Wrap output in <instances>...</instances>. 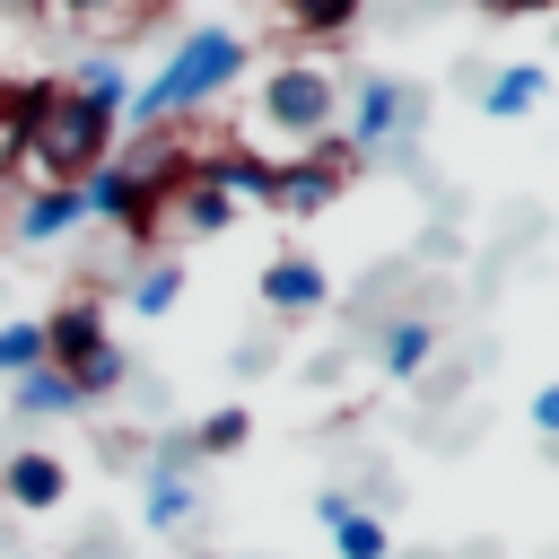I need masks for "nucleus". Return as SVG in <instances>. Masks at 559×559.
<instances>
[{
    "label": "nucleus",
    "instance_id": "ddd939ff",
    "mask_svg": "<svg viewBox=\"0 0 559 559\" xmlns=\"http://www.w3.org/2000/svg\"><path fill=\"white\" fill-rule=\"evenodd\" d=\"M61 87H70V96H87V105H105V114H131V87H140V79H131L114 52H87V61H70V70H61Z\"/></svg>",
    "mask_w": 559,
    "mask_h": 559
},
{
    "label": "nucleus",
    "instance_id": "c85d7f7f",
    "mask_svg": "<svg viewBox=\"0 0 559 559\" xmlns=\"http://www.w3.org/2000/svg\"><path fill=\"white\" fill-rule=\"evenodd\" d=\"M0 192H9V183H0Z\"/></svg>",
    "mask_w": 559,
    "mask_h": 559
},
{
    "label": "nucleus",
    "instance_id": "a211bd4d",
    "mask_svg": "<svg viewBox=\"0 0 559 559\" xmlns=\"http://www.w3.org/2000/svg\"><path fill=\"white\" fill-rule=\"evenodd\" d=\"M376 358H384V376H419V367L437 358V323H428V314H402V323H384Z\"/></svg>",
    "mask_w": 559,
    "mask_h": 559
},
{
    "label": "nucleus",
    "instance_id": "6ab92c4d",
    "mask_svg": "<svg viewBox=\"0 0 559 559\" xmlns=\"http://www.w3.org/2000/svg\"><path fill=\"white\" fill-rule=\"evenodd\" d=\"M183 437H192V454H201V463H218V454H236V445L253 437V411H245V402H218V411H210V419H192Z\"/></svg>",
    "mask_w": 559,
    "mask_h": 559
},
{
    "label": "nucleus",
    "instance_id": "9b49d317",
    "mask_svg": "<svg viewBox=\"0 0 559 559\" xmlns=\"http://www.w3.org/2000/svg\"><path fill=\"white\" fill-rule=\"evenodd\" d=\"M262 306H271V314H323V306H332L323 262H314V253H271V262H262Z\"/></svg>",
    "mask_w": 559,
    "mask_h": 559
},
{
    "label": "nucleus",
    "instance_id": "39448f33",
    "mask_svg": "<svg viewBox=\"0 0 559 559\" xmlns=\"http://www.w3.org/2000/svg\"><path fill=\"white\" fill-rule=\"evenodd\" d=\"M253 114H262L280 140L314 148L323 131H341V79H332L323 61H280V70H262V87H253Z\"/></svg>",
    "mask_w": 559,
    "mask_h": 559
},
{
    "label": "nucleus",
    "instance_id": "412c9836",
    "mask_svg": "<svg viewBox=\"0 0 559 559\" xmlns=\"http://www.w3.org/2000/svg\"><path fill=\"white\" fill-rule=\"evenodd\" d=\"M122 297H131V314H175V297H183V262H148Z\"/></svg>",
    "mask_w": 559,
    "mask_h": 559
},
{
    "label": "nucleus",
    "instance_id": "b1692460",
    "mask_svg": "<svg viewBox=\"0 0 559 559\" xmlns=\"http://www.w3.org/2000/svg\"><path fill=\"white\" fill-rule=\"evenodd\" d=\"M533 428H542V437H559V384H542V393H533Z\"/></svg>",
    "mask_w": 559,
    "mask_h": 559
},
{
    "label": "nucleus",
    "instance_id": "7ed1b4c3",
    "mask_svg": "<svg viewBox=\"0 0 559 559\" xmlns=\"http://www.w3.org/2000/svg\"><path fill=\"white\" fill-rule=\"evenodd\" d=\"M35 323H44V367H61V376L79 384V402L122 393L131 358H122V341H114V323H105V297H96V288H70V297H61V306H44Z\"/></svg>",
    "mask_w": 559,
    "mask_h": 559
},
{
    "label": "nucleus",
    "instance_id": "f3484780",
    "mask_svg": "<svg viewBox=\"0 0 559 559\" xmlns=\"http://www.w3.org/2000/svg\"><path fill=\"white\" fill-rule=\"evenodd\" d=\"M358 17H367V0H280V26L306 35V44H332V35H349Z\"/></svg>",
    "mask_w": 559,
    "mask_h": 559
},
{
    "label": "nucleus",
    "instance_id": "393cba45",
    "mask_svg": "<svg viewBox=\"0 0 559 559\" xmlns=\"http://www.w3.org/2000/svg\"><path fill=\"white\" fill-rule=\"evenodd\" d=\"M472 9H489V17H542V9H559V0H472Z\"/></svg>",
    "mask_w": 559,
    "mask_h": 559
},
{
    "label": "nucleus",
    "instance_id": "5701e85b",
    "mask_svg": "<svg viewBox=\"0 0 559 559\" xmlns=\"http://www.w3.org/2000/svg\"><path fill=\"white\" fill-rule=\"evenodd\" d=\"M349 507H358V498H349V489H314V524H341V515H349Z\"/></svg>",
    "mask_w": 559,
    "mask_h": 559
},
{
    "label": "nucleus",
    "instance_id": "f257e3e1",
    "mask_svg": "<svg viewBox=\"0 0 559 559\" xmlns=\"http://www.w3.org/2000/svg\"><path fill=\"white\" fill-rule=\"evenodd\" d=\"M183 175H192V140L183 131H122V148L79 183V201L122 245H157L166 236V201H175Z\"/></svg>",
    "mask_w": 559,
    "mask_h": 559
},
{
    "label": "nucleus",
    "instance_id": "6e6552de",
    "mask_svg": "<svg viewBox=\"0 0 559 559\" xmlns=\"http://www.w3.org/2000/svg\"><path fill=\"white\" fill-rule=\"evenodd\" d=\"M271 166H280V157H262V148H245L236 131H210V148H192V175H201V183H218V192H227L236 210L271 192Z\"/></svg>",
    "mask_w": 559,
    "mask_h": 559
},
{
    "label": "nucleus",
    "instance_id": "2eb2a0df",
    "mask_svg": "<svg viewBox=\"0 0 559 559\" xmlns=\"http://www.w3.org/2000/svg\"><path fill=\"white\" fill-rule=\"evenodd\" d=\"M9 411H17V419H70V411H87V402H79V384H70L61 367H26V376L9 384Z\"/></svg>",
    "mask_w": 559,
    "mask_h": 559
},
{
    "label": "nucleus",
    "instance_id": "0eeeda50",
    "mask_svg": "<svg viewBox=\"0 0 559 559\" xmlns=\"http://www.w3.org/2000/svg\"><path fill=\"white\" fill-rule=\"evenodd\" d=\"M349 148H341V131H323L314 148H297V157H280L271 166V192H262V210H280V218H323L332 201H341V183H349Z\"/></svg>",
    "mask_w": 559,
    "mask_h": 559
},
{
    "label": "nucleus",
    "instance_id": "20e7f679",
    "mask_svg": "<svg viewBox=\"0 0 559 559\" xmlns=\"http://www.w3.org/2000/svg\"><path fill=\"white\" fill-rule=\"evenodd\" d=\"M114 148H122V114H105V105H87V96L61 87L52 122L35 131V183H70V192H79Z\"/></svg>",
    "mask_w": 559,
    "mask_h": 559
},
{
    "label": "nucleus",
    "instance_id": "dca6fc26",
    "mask_svg": "<svg viewBox=\"0 0 559 559\" xmlns=\"http://www.w3.org/2000/svg\"><path fill=\"white\" fill-rule=\"evenodd\" d=\"M201 507V489H192V472H157L148 463V480H140V524H157V533H175L183 515Z\"/></svg>",
    "mask_w": 559,
    "mask_h": 559
},
{
    "label": "nucleus",
    "instance_id": "1a4fd4ad",
    "mask_svg": "<svg viewBox=\"0 0 559 559\" xmlns=\"http://www.w3.org/2000/svg\"><path fill=\"white\" fill-rule=\"evenodd\" d=\"M70 498V463L52 454V445H17L9 463H0V507H17V515H52Z\"/></svg>",
    "mask_w": 559,
    "mask_h": 559
},
{
    "label": "nucleus",
    "instance_id": "bb28decb",
    "mask_svg": "<svg viewBox=\"0 0 559 559\" xmlns=\"http://www.w3.org/2000/svg\"><path fill=\"white\" fill-rule=\"evenodd\" d=\"M52 9H61V17H105L114 0H52Z\"/></svg>",
    "mask_w": 559,
    "mask_h": 559
},
{
    "label": "nucleus",
    "instance_id": "9d476101",
    "mask_svg": "<svg viewBox=\"0 0 559 559\" xmlns=\"http://www.w3.org/2000/svg\"><path fill=\"white\" fill-rule=\"evenodd\" d=\"M79 227H87V201H79L70 183H26V192H17V218H9L17 245H61V236H79Z\"/></svg>",
    "mask_w": 559,
    "mask_h": 559
},
{
    "label": "nucleus",
    "instance_id": "cd10ccee",
    "mask_svg": "<svg viewBox=\"0 0 559 559\" xmlns=\"http://www.w3.org/2000/svg\"><path fill=\"white\" fill-rule=\"evenodd\" d=\"M131 9H148V0H131Z\"/></svg>",
    "mask_w": 559,
    "mask_h": 559
},
{
    "label": "nucleus",
    "instance_id": "aec40b11",
    "mask_svg": "<svg viewBox=\"0 0 559 559\" xmlns=\"http://www.w3.org/2000/svg\"><path fill=\"white\" fill-rule=\"evenodd\" d=\"M323 533H332L341 559H393V533H384V515H367V507H349V515L323 524Z\"/></svg>",
    "mask_w": 559,
    "mask_h": 559
},
{
    "label": "nucleus",
    "instance_id": "a878e982",
    "mask_svg": "<svg viewBox=\"0 0 559 559\" xmlns=\"http://www.w3.org/2000/svg\"><path fill=\"white\" fill-rule=\"evenodd\" d=\"M0 17H17V26H44V17H52V0H0Z\"/></svg>",
    "mask_w": 559,
    "mask_h": 559
},
{
    "label": "nucleus",
    "instance_id": "4be33fe9",
    "mask_svg": "<svg viewBox=\"0 0 559 559\" xmlns=\"http://www.w3.org/2000/svg\"><path fill=\"white\" fill-rule=\"evenodd\" d=\"M26 367H44V323H35V314H9V323H0V376L17 384Z\"/></svg>",
    "mask_w": 559,
    "mask_h": 559
},
{
    "label": "nucleus",
    "instance_id": "4468645a",
    "mask_svg": "<svg viewBox=\"0 0 559 559\" xmlns=\"http://www.w3.org/2000/svg\"><path fill=\"white\" fill-rule=\"evenodd\" d=\"M542 87H550V70H542V61H507V70L480 87V114H489V122H524V114L542 105Z\"/></svg>",
    "mask_w": 559,
    "mask_h": 559
},
{
    "label": "nucleus",
    "instance_id": "f8f14e48",
    "mask_svg": "<svg viewBox=\"0 0 559 559\" xmlns=\"http://www.w3.org/2000/svg\"><path fill=\"white\" fill-rule=\"evenodd\" d=\"M166 227H175V236H227V227H236V201H227L218 183L183 175V183H175V201H166Z\"/></svg>",
    "mask_w": 559,
    "mask_h": 559
},
{
    "label": "nucleus",
    "instance_id": "423d86ee",
    "mask_svg": "<svg viewBox=\"0 0 559 559\" xmlns=\"http://www.w3.org/2000/svg\"><path fill=\"white\" fill-rule=\"evenodd\" d=\"M419 114H428V96H419L411 79H393V70H358L349 96H341V148H349V157H376L384 140H411Z\"/></svg>",
    "mask_w": 559,
    "mask_h": 559
},
{
    "label": "nucleus",
    "instance_id": "f03ea898",
    "mask_svg": "<svg viewBox=\"0 0 559 559\" xmlns=\"http://www.w3.org/2000/svg\"><path fill=\"white\" fill-rule=\"evenodd\" d=\"M245 61H253V44L236 35V26H183L175 35V52L131 87V114H122V131H183L210 96H227L236 79H245Z\"/></svg>",
    "mask_w": 559,
    "mask_h": 559
}]
</instances>
